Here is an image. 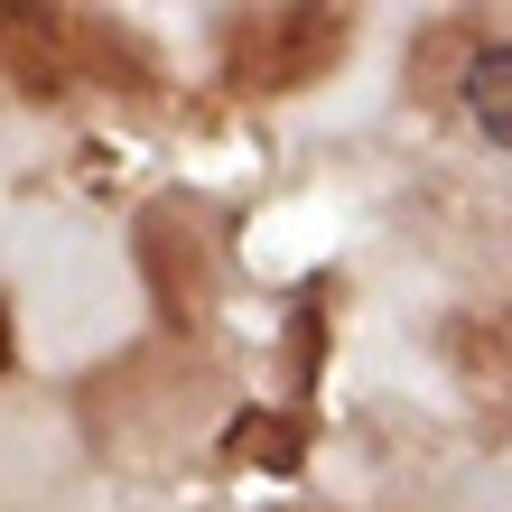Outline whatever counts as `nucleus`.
I'll return each instance as SVG.
<instances>
[{
	"mask_svg": "<svg viewBox=\"0 0 512 512\" xmlns=\"http://www.w3.org/2000/svg\"><path fill=\"white\" fill-rule=\"evenodd\" d=\"M457 103H466V122L485 131L494 149H512V38H494V47H475V56H466Z\"/></svg>",
	"mask_w": 512,
	"mask_h": 512,
	"instance_id": "f257e3e1",
	"label": "nucleus"
}]
</instances>
